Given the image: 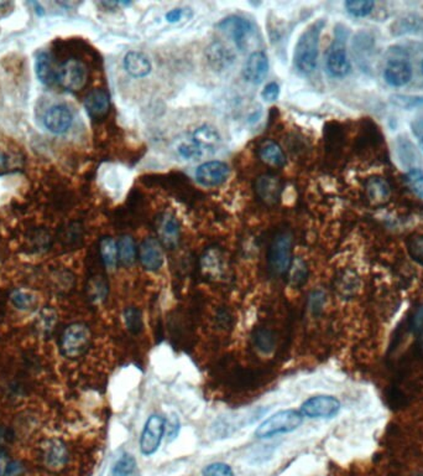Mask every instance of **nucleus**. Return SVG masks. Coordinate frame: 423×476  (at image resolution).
<instances>
[{"label":"nucleus","instance_id":"nucleus-1","mask_svg":"<svg viewBox=\"0 0 423 476\" xmlns=\"http://www.w3.org/2000/svg\"><path fill=\"white\" fill-rule=\"evenodd\" d=\"M323 23H315L306 30L296 45L294 50V66L299 73H312L315 71L318 60L320 50V37Z\"/></svg>","mask_w":423,"mask_h":476},{"label":"nucleus","instance_id":"nucleus-2","mask_svg":"<svg viewBox=\"0 0 423 476\" xmlns=\"http://www.w3.org/2000/svg\"><path fill=\"white\" fill-rule=\"evenodd\" d=\"M92 342L89 326L83 322H73L63 330L60 337V351L67 358L83 356Z\"/></svg>","mask_w":423,"mask_h":476},{"label":"nucleus","instance_id":"nucleus-3","mask_svg":"<svg viewBox=\"0 0 423 476\" xmlns=\"http://www.w3.org/2000/svg\"><path fill=\"white\" fill-rule=\"evenodd\" d=\"M302 413L294 409H285L278 413L273 414L270 418L263 420V423L255 430V435L263 439L271 438L275 435L291 433L302 425Z\"/></svg>","mask_w":423,"mask_h":476},{"label":"nucleus","instance_id":"nucleus-4","mask_svg":"<svg viewBox=\"0 0 423 476\" xmlns=\"http://www.w3.org/2000/svg\"><path fill=\"white\" fill-rule=\"evenodd\" d=\"M294 238L289 232H280L275 236L268 249V267L278 275H287L292 263Z\"/></svg>","mask_w":423,"mask_h":476},{"label":"nucleus","instance_id":"nucleus-5","mask_svg":"<svg viewBox=\"0 0 423 476\" xmlns=\"http://www.w3.org/2000/svg\"><path fill=\"white\" fill-rule=\"evenodd\" d=\"M39 459L47 471L58 472L67 465L70 459L67 445L60 439L46 440L40 448Z\"/></svg>","mask_w":423,"mask_h":476},{"label":"nucleus","instance_id":"nucleus-6","mask_svg":"<svg viewBox=\"0 0 423 476\" xmlns=\"http://www.w3.org/2000/svg\"><path fill=\"white\" fill-rule=\"evenodd\" d=\"M166 430V420L160 414L150 415L145 423L144 430L140 438V451L144 456L155 454L164 438Z\"/></svg>","mask_w":423,"mask_h":476},{"label":"nucleus","instance_id":"nucleus-7","mask_svg":"<svg viewBox=\"0 0 423 476\" xmlns=\"http://www.w3.org/2000/svg\"><path fill=\"white\" fill-rule=\"evenodd\" d=\"M88 71L84 63L70 58L57 68V82L68 91H79L87 83Z\"/></svg>","mask_w":423,"mask_h":476},{"label":"nucleus","instance_id":"nucleus-8","mask_svg":"<svg viewBox=\"0 0 423 476\" xmlns=\"http://www.w3.org/2000/svg\"><path fill=\"white\" fill-rule=\"evenodd\" d=\"M339 399L333 396L320 394L305 401L301 406V413L312 420L317 418H333L341 411Z\"/></svg>","mask_w":423,"mask_h":476},{"label":"nucleus","instance_id":"nucleus-9","mask_svg":"<svg viewBox=\"0 0 423 476\" xmlns=\"http://www.w3.org/2000/svg\"><path fill=\"white\" fill-rule=\"evenodd\" d=\"M219 29L232 39L239 50H245L253 34V26L250 21L242 16L233 15L223 19L219 23Z\"/></svg>","mask_w":423,"mask_h":476},{"label":"nucleus","instance_id":"nucleus-10","mask_svg":"<svg viewBox=\"0 0 423 476\" xmlns=\"http://www.w3.org/2000/svg\"><path fill=\"white\" fill-rule=\"evenodd\" d=\"M229 171V166L223 161H207L197 168L196 179L204 187H217L227 180Z\"/></svg>","mask_w":423,"mask_h":476},{"label":"nucleus","instance_id":"nucleus-11","mask_svg":"<svg viewBox=\"0 0 423 476\" xmlns=\"http://www.w3.org/2000/svg\"><path fill=\"white\" fill-rule=\"evenodd\" d=\"M138 256L141 265L149 272H157L164 264L162 244L156 238H146L144 242L140 244Z\"/></svg>","mask_w":423,"mask_h":476},{"label":"nucleus","instance_id":"nucleus-12","mask_svg":"<svg viewBox=\"0 0 423 476\" xmlns=\"http://www.w3.org/2000/svg\"><path fill=\"white\" fill-rule=\"evenodd\" d=\"M327 71L333 77H346L351 73V63L346 56V46L343 42H334L330 47V51L325 60Z\"/></svg>","mask_w":423,"mask_h":476},{"label":"nucleus","instance_id":"nucleus-13","mask_svg":"<svg viewBox=\"0 0 423 476\" xmlns=\"http://www.w3.org/2000/svg\"><path fill=\"white\" fill-rule=\"evenodd\" d=\"M44 122L51 133L63 134L72 127V112L63 104H56L47 111Z\"/></svg>","mask_w":423,"mask_h":476},{"label":"nucleus","instance_id":"nucleus-14","mask_svg":"<svg viewBox=\"0 0 423 476\" xmlns=\"http://www.w3.org/2000/svg\"><path fill=\"white\" fill-rule=\"evenodd\" d=\"M156 231L160 238V244L165 246L167 249H175L178 241H180L181 230L180 223L176 220L174 215L171 213H164L159 220H157V226Z\"/></svg>","mask_w":423,"mask_h":476},{"label":"nucleus","instance_id":"nucleus-15","mask_svg":"<svg viewBox=\"0 0 423 476\" xmlns=\"http://www.w3.org/2000/svg\"><path fill=\"white\" fill-rule=\"evenodd\" d=\"M268 73V60L263 52H253L244 65L243 77L253 84L263 82Z\"/></svg>","mask_w":423,"mask_h":476},{"label":"nucleus","instance_id":"nucleus-16","mask_svg":"<svg viewBox=\"0 0 423 476\" xmlns=\"http://www.w3.org/2000/svg\"><path fill=\"white\" fill-rule=\"evenodd\" d=\"M207 61L212 68L217 71H223L233 65L235 60L234 52L223 42H213L206 51Z\"/></svg>","mask_w":423,"mask_h":476},{"label":"nucleus","instance_id":"nucleus-17","mask_svg":"<svg viewBox=\"0 0 423 476\" xmlns=\"http://www.w3.org/2000/svg\"><path fill=\"white\" fill-rule=\"evenodd\" d=\"M384 76L392 87H403L412 77V68L405 60H392L387 63Z\"/></svg>","mask_w":423,"mask_h":476},{"label":"nucleus","instance_id":"nucleus-18","mask_svg":"<svg viewBox=\"0 0 423 476\" xmlns=\"http://www.w3.org/2000/svg\"><path fill=\"white\" fill-rule=\"evenodd\" d=\"M124 68L131 77H145L151 73V63L143 52L130 51L125 55Z\"/></svg>","mask_w":423,"mask_h":476},{"label":"nucleus","instance_id":"nucleus-19","mask_svg":"<svg viewBox=\"0 0 423 476\" xmlns=\"http://www.w3.org/2000/svg\"><path fill=\"white\" fill-rule=\"evenodd\" d=\"M84 107L92 118H102L108 113L109 97L103 89H93L84 99Z\"/></svg>","mask_w":423,"mask_h":476},{"label":"nucleus","instance_id":"nucleus-20","mask_svg":"<svg viewBox=\"0 0 423 476\" xmlns=\"http://www.w3.org/2000/svg\"><path fill=\"white\" fill-rule=\"evenodd\" d=\"M256 192L263 202L274 203L279 200L281 184L274 176H261L256 182Z\"/></svg>","mask_w":423,"mask_h":476},{"label":"nucleus","instance_id":"nucleus-21","mask_svg":"<svg viewBox=\"0 0 423 476\" xmlns=\"http://www.w3.org/2000/svg\"><path fill=\"white\" fill-rule=\"evenodd\" d=\"M37 78L46 86H51L57 81V68L53 66L51 55L40 52L37 58Z\"/></svg>","mask_w":423,"mask_h":476},{"label":"nucleus","instance_id":"nucleus-22","mask_svg":"<svg viewBox=\"0 0 423 476\" xmlns=\"http://www.w3.org/2000/svg\"><path fill=\"white\" fill-rule=\"evenodd\" d=\"M260 158L261 161H265L266 164L271 166H278L281 168L286 164V156L278 143L268 140L263 143L261 149H260Z\"/></svg>","mask_w":423,"mask_h":476},{"label":"nucleus","instance_id":"nucleus-23","mask_svg":"<svg viewBox=\"0 0 423 476\" xmlns=\"http://www.w3.org/2000/svg\"><path fill=\"white\" fill-rule=\"evenodd\" d=\"M99 252H100L104 265L108 270H114L119 261L118 244L114 241L113 238H102L99 244Z\"/></svg>","mask_w":423,"mask_h":476},{"label":"nucleus","instance_id":"nucleus-24","mask_svg":"<svg viewBox=\"0 0 423 476\" xmlns=\"http://www.w3.org/2000/svg\"><path fill=\"white\" fill-rule=\"evenodd\" d=\"M193 143L202 148H213L219 144L221 135L211 125H202L193 132Z\"/></svg>","mask_w":423,"mask_h":476},{"label":"nucleus","instance_id":"nucleus-25","mask_svg":"<svg viewBox=\"0 0 423 476\" xmlns=\"http://www.w3.org/2000/svg\"><path fill=\"white\" fill-rule=\"evenodd\" d=\"M287 275H289V283L291 287L299 288V287L305 284L307 278H308V267H307L305 261H302L301 258L294 261L291 263Z\"/></svg>","mask_w":423,"mask_h":476},{"label":"nucleus","instance_id":"nucleus-26","mask_svg":"<svg viewBox=\"0 0 423 476\" xmlns=\"http://www.w3.org/2000/svg\"><path fill=\"white\" fill-rule=\"evenodd\" d=\"M254 346L263 353H270L276 346V335L268 329H259L254 332Z\"/></svg>","mask_w":423,"mask_h":476},{"label":"nucleus","instance_id":"nucleus-27","mask_svg":"<svg viewBox=\"0 0 423 476\" xmlns=\"http://www.w3.org/2000/svg\"><path fill=\"white\" fill-rule=\"evenodd\" d=\"M88 298L93 304H100L108 295V284L102 277H94L87 287Z\"/></svg>","mask_w":423,"mask_h":476},{"label":"nucleus","instance_id":"nucleus-28","mask_svg":"<svg viewBox=\"0 0 423 476\" xmlns=\"http://www.w3.org/2000/svg\"><path fill=\"white\" fill-rule=\"evenodd\" d=\"M119 259L123 262L125 265H130L135 262L136 258V246H135L134 239L130 236H124L120 238L118 242Z\"/></svg>","mask_w":423,"mask_h":476},{"label":"nucleus","instance_id":"nucleus-29","mask_svg":"<svg viewBox=\"0 0 423 476\" xmlns=\"http://www.w3.org/2000/svg\"><path fill=\"white\" fill-rule=\"evenodd\" d=\"M11 299L14 306L20 311H32L37 306V296L26 290H14L11 293Z\"/></svg>","mask_w":423,"mask_h":476},{"label":"nucleus","instance_id":"nucleus-30","mask_svg":"<svg viewBox=\"0 0 423 476\" xmlns=\"http://www.w3.org/2000/svg\"><path fill=\"white\" fill-rule=\"evenodd\" d=\"M136 472V461L133 456L124 454L114 464L112 476H134Z\"/></svg>","mask_w":423,"mask_h":476},{"label":"nucleus","instance_id":"nucleus-31","mask_svg":"<svg viewBox=\"0 0 423 476\" xmlns=\"http://www.w3.org/2000/svg\"><path fill=\"white\" fill-rule=\"evenodd\" d=\"M124 322L130 334L136 335L143 330V315L138 308L130 306L124 311Z\"/></svg>","mask_w":423,"mask_h":476},{"label":"nucleus","instance_id":"nucleus-32","mask_svg":"<svg viewBox=\"0 0 423 476\" xmlns=\"http://www.w3.org/2000/svg\"><path fill=\"white\" fill-rule=\"evenodd\" d=\"M375 3L372 0H349L346 3V9L351 15L364 18L372 13Z\"/></svg>","mask_w":423,"mask_h":476},{"label":"nucleus","instance_id":"nucleus-33","mask_svg":"<svg viewBox=\"0 0 423 476\" xmlns=\"http://www.w3.org/2000/svg\"><path fill=\"white\" fill-rule=\"evenodd\" d=\"M367 189L369 197L375 201H384L389 196V187L380 177H372L369 180Z\"/></svg>","mask_w":423,"mask_h":476},{"label":"nucleus","instance_id":"nucleus-34","mask_svg":"<svg viewBox=\"0 0 423 476\" xmlns=\"http://www.w3.org/2000/svg\"><path fill=\"white\" fill-rule=\"evenodd\" d=\"M56 313L52 309H45L41 311L40 318H39V330L44 334V335H50L53 330H55V325H56Z\"/></svg>","mask_w":423,"mask_h":476},{"label":"nucleus","instance_id":"nucleus-35","mask_svg":"<svg viewBox=\"0 0 423 476\" xmlns=\"http://www.w3.org/2000/svg\"><path fill=\"white\" fill-rule=\"evenodd\" d=\"M406 182L416 195L423 197V170L412 169L406 174Z\"/></svg>","mask_w":423,"mask_h":476},{"label":"nucleus","instance_id":"nucleus-36","mask_svg":"<svg viewBox=\"0 0 423 476\" xmlns=\"http://www.w3.org/2000/svg\"><path fill=\"white\" fill-rule=\"evenodd\" d=\"M408 253L413 261L423 265V234H415L408 241Z\"/></svg>","mask_w":423,"mask_h":476},{"label":"nucleus","instance_id":"nucleus-37","mask_svg":"<svg viewBox=\"0 0 423 476\" xmlns=\"http://www.w3.org/2000/svg\"><path fill=\"white\" fill-rule=\"evenodd\" d=\"M178 153L182 158H185L187 161H198V159H201L202 156H204V148H202L195 143L193 144L185 143V144L178 146Z\"/></svg>","mask_w":423,"mask_h":476},{"label":"nucleus","instance_id":"nucleus-38","mask_svg":"<svg viewBox=\"0 0 423 476\" xmlns=\"http://www.w3.org/2000/svg\"><path fill=\"white\" fill-rule=\"evenodd\" d=\"M203 270L206 275L214 277L221 273V262L216 252H209L203 258Z\"/></svg>","mask_w":423,"mask_h":476},{"label":"nucleus","instance_id":"nucleus-39","mask_svg":"<svg viewBox=\"0 0 423 476\" xmlns=\"http://www.w3.org/2000/svg\"><path fill=\"white\" fill-rule=\"evenodd\" d=\"M203 476H234L232 468L224 463H213L203 469Z\"/></svg>","mask_w":423,"mask_h":476},{"label":"nucleus","instance_id":"nucleus-40","mask_svg":"<svg viewBox=\"0 0 423 476\" xmlns=\"http://www.w3.org/2000/svg\"><path fill=\"white\" fill-rule=\"evenodd\" d=\"M191 15L192 13L190 9H186V8H176V9L167 11L165 18L166 20L171 23V24H176V23H180L183 19H188Z\"/></svg>","mask_w":423,"mask_h":476},{"label":"nucleus","instance_id":"nucleus-41","mask_svg":"<svg viewBox=\"0 0 423 476\" xmlns=\"http://www.w3.org/2000/svg\"><path fill=\"white\" fill-rule=\"evenodd\" d=\"M263 99L266 101V102H274L276 99H279L280 96V86L276 82H270L263 87Z\"/></svg>","mask_w":423,"mask_h":476},{"label":"nucleus","instance_id":"nucleus-42","mask_svg":"<svg viewBox=\"0 0 423 476\" xmlns=\"http://www.w3.org/2000/svg\"><path fill=\"white\" fill-rule=\"evenodd\" d=\"M325 303V295L322 292H313L310 295V309L312 313H320Z\"/></svg>","mask_w":423,"mask_h":476},{"label":"nucleus","instance_id":"nucleus-43","mask_svg":"<svg viewBox=\"0 0 423 476\" xmlns=\"http://www.w3.org/2000/svg\"><path fill=\"white\" fill-rule=\"evenodd\" d=\"M395 102L406 108H412L413 106L423 104V97H410V96H396Z\"/></svg>","mask_w":423,"mask_h":476},{"label":"nucleus","instance_id":"nucleus-44","mask_svg":"<svg viewBox=\"0 0 423 476\" xmlns=\"http://www.w3.org/2000/svg\"><path fill=\"white\" fill-rule=\"evenodd\" d=\"M411 327L413 332H421L423 330V306L417 308V311H415L411 320Z\"/></svg>","mask_w":423,"mask_h":476},{"label":"nucleus","instance_id":"nucleus-45","mask_svg":"<svg viewBox=\"0 0 423 476\" xmlns=\"http://www.w3.org/2000/svg\"><path fill=\"white\" fill-rule=\"evenodd\" d=\"M11 461L6 451H0V476H9Z\"/></svg>","mask_w":423,"mask_h":476},{"label":"nucleus","instance_id":"nucleus-46","mask_svg":"<svg viewBox=\"0 0 423 476\" xmlns=\"http://www.w3.org/2000/svg\"><path fill=\"white\" fill-rule=\"evenodd\" d=\"M4 440H9V430L0 425V443H3Z\"/></svg>","mask_w":423,"mask_h":476},{"label":"nucleus","instance_id":"nucleus-47","mask_svg":"<svg viewBox=\"0 0 423 476\" xmlns=\"http://www.w3.org/2000/svg\"><path fill=\"white\" fill-rule=\"evenodd\" d=\"M6 163H8V158H6V154L3 151H0V169H4L6 166Z\"/></svg>","mask_w":423,"mask_h":476},{"label":"nucleus","instance_id":"nucleus-48","mask_svg":"<svg viewBox=\"0 0 423 476\" xmlns=\"http://www.w3.org/2000/svg\"><path fill=\"white\" fill-rule=\"evenodd\" d=\"M418 350H419V352L422 353L423 356V330L422 332H419V337H418Z\"/></svg>","mask_w":423,"mask_h":476},{"label":"nucleus","instance_id":"nucleus-49","mask_svg":"<svg viewBox=\"0 0 423 476\" xmlns=\"http://www.w3.org/2000/svg\"><path fill=\"white\" fill-rule=\"evenodd\" d=\"M421 145H422V149H423V138H422V140H421Z\"/></svg>","mask_w":423,"mask_h":476},{"label":"nucleus","instance_id":"nucleus-50","mask_svg":"<svg viewBox=\"0 0 423 476\" xmlns=\"http://www.w3.org/2000/svg\"><path fill=\"white\" fill-rule=\"evenodd\" d=\"M415 476H423V474H417V475H415Z\"/></svg>","mask_w":423,"mask_h":476},{"label":"nucleus","instance_id":"nucleus-51","mask_svg":"<svg viewBox=\"0 0 423 476\" xmlns=\"http://www.w3.org/2000/svg\"><path fill=\"white\" fill-rule=\"evenodd\" d=\"M421 68H422V73H423V61H422V65H421Z\"/></svg>","mask_w":423,"mask_h":476}]
</instances>
